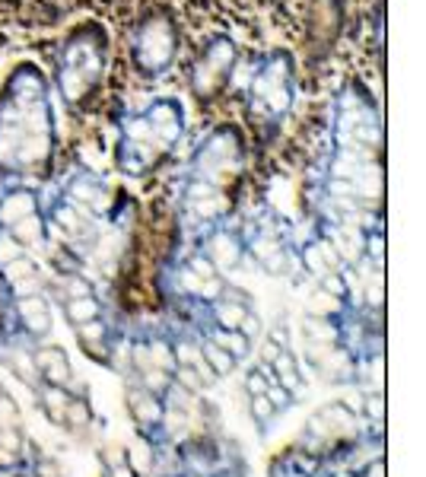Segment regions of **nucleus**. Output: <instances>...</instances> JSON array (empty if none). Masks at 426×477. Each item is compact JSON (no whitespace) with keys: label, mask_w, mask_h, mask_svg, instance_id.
<instances>
[{"label":"nucleus","mask_w":426,"mask_h":477,"mask_svg":"<svg viewBox=\"0 0 426 477\" xmlns=\"http://www.w3.org/2000/svg\"><path fill=\"white\" fill-rule=\"evenodd\" d=\"M54 102L35 64H19L0 95V169L29 175L48 165L54 153Z\"/></svg>","instance_id":"f257e3e1"},{"label":"nucleus","mask_w":426,"mask_h":477,"mask_svg":"<svg viewBox=\"0 0 426 477\" xmlns=\"http://www.w3.org/2000/svg\"><path fill=\"white\" fill-rule=\"evenodd\" d=\"M242 159V137L232 127H216L197 143L182 188V213L191 226L210 229L226 216L229 191L239 182Z\"/></svg>","instance_id":"f03ea898"},{"label":"nucleus","mask_w":426,"mask_h":477,"mask_svg":"<svg viewBox=\"0 0 426 477\" xmlns=\"http://www.w3.org/2000/svg\"><path fill=\"white\" fill-rule=\"evenodd\" d=\"M184 134V108L175 99H153L140 112H127L118 124L114 159L127 178L153 172Z\"/></svg>","instance_id":"7ed1b4c3"},{"label":"nucleus","mask_w":426,"mask_h":477,"mask_svg":"<svg viewBox=\"0 0 426 477\" xmlns=\"http://www.w3.org/2000/svg\"><path fill=\"white\" fill-rule=\"evenodd\" d=\"M108 61V42L99 25H83L64 42L61 57H57V89L61 99L70 105H80L93 95L105 73Z\"/></svg>","instance_id":"20e7f679"},{"label":"nucleus","mask_w":426,"mask_h":477,"mask_svg":"<svg viewBox=\"0 0 426 477\" xmlns=\"http://www.w3.org/2000/svg\"><path fill=\"white\" fill-rule=\"evenodd\" d=\"M292 99H296L292 57L286 51H273L258 64L252 83H248V112L261 124H280L290 114Z\"/></svg>","instance_id":"39448f33"},{"label":"nucleus","mask_w":426,"mask_h":477,"mask_svg":"<svg viewBox=\"0 0 426 477\" xmlns=\"http://www.w3.org/2000/svg\"><path fill=\"white\" fill-rule=\"evenodd\" d=\"M0 232H6L16 245L32 248L45 239V213L38 207V194L25 184H13L0 194Z\"/></svg>","instance_id":"423d86ee"},{"label":"nucleus","mask_w":426,"mask_h":477,"mask_svg":"<svg viewBox=\"0 0 426 477\" xmlns=\"http://www.w3.org/2000/svg\"><path fill=\"white\" fill-rule=\"evenodd\" d=\"M131 51H134L137 70H143L146 76H156L162 70H169L178 54V32L172 25V19L162 16V13L143 19L137 25V32H134Z\"/></svg>","instance_id":"0eeeda50"},{"label":"nucleus","mask_w":426,"mask_h":477,"mask_svg":"<svg viewBox=\"0 0 426 477\" xmlns=\"http://www.w3.org/2000/svg\"><path fill=\"white\" fill-rule=\"evenodd\" d=\"M232 67H235L232 38H213V42L201 51V57H197V64H194V76H191L194 93L201 95V99L220 93V86L226 83V76L232 73Z\"/></svg>","instance_id":"6e6552de"},{"label":"nucleus","mask_w":426,"mask_h":477,"mask_svg":"<svg viewBox=\"0 0 426 477\" xmlns=\"http://www.w3.org/2000/svg\"><path fill=\"white\" fill-rule=\"evenodd\" d=\"M13 315H16L19 328H23L29 337H35V341L48 337L51 328H54L51 302H48V296H45L42 290L29 293V296H16V299H13Z\"/></svg>","instance_id":"1a4fd4ad"},{"label":"nucleus","mask_w":426,"mask_h":477,"mask_svg":"<svg viewBox=\"0 0 426 477\" xmlns=\"http://www.w3.org/2000/svg\"><path fill=\"white\" fill-rule=\"evenodd\" d=\"M203 254H207V258L216 264V271H229V267H235L242 261V254H245L242 232H239V229H223L220 223H216V226H210Z\"/></svg>","instance_id":"9d476101"},{"label":"nucleus","mask_w":426,"mask_h":477,"mask_svg":"<svg viewBox=\"0 0 426 477\" xmlns=\"http://www.w3.org/2000/svg\"><path fill=\"white\" fill-rule=\"evenodd\" d=\"M32 360H35L42 382H48V385H64L67 391L73 388V382H76L73 379V366H70L67 353H64L61 347H54V343L35 347L32 350Z\"/></svg>","instance_id":"9b49d317"},{"label":"nucleus","mask_w":426,"mask_h":477,"mask_svg":"<svg viewBox=\"0 0 426 477\" xmlns=\"http://www.w3.org/2000/svg\"><path fill=\"white\" fill-rule=\"evenodd\" d=\"M124 404H127V413L134 417V423L143 426V430H156L159 423H162V398H156V394H150L146 388H140L137 382H131L124 391Z\"/></svg>","instance_id":"f8f14e48"},{"label":"nucleus","mask_w":426,"mask_h":477,"mask_svg":"<svg viewBox=\"0 0 426 477\" xmlns=\"http://www.w3.org/2000/svg\"><path fill=\"white\" fill-rule=\"evenodd\" d=\"M318 417H321V423L328 426V436L334 439V442H356L360 439V420L356 413H350L347 407L337 401V404H324L321 411H315Z\"/></svg>","instance_id":"ddd939ff"},{"label":"nucleus","mask_w":426,"mask_h":477,"mask_svg":"<svg viewBox=\"0 0 426 477\" xmlns=\"http://www.w3.org/2000/svg\"><path fill=\"white\" fill-rule=\"evenodd\" d=\"M35 398H38V407H42L45 417H48L54 426H64V407H67V401H70L67 388L42 382V385L35 388Z\"/></svg>","instance_id":"4468645a"},{"label":"nucleus","mask_w":426,"mask_h":477,"mask_svg":"<svg viewBox=\"0 0 426 477\" xmlns=\"http://www.w3.org/2000/svg\"><path fill=\"white\" fill-rule=\"evenodd\" d=\"M6 366H10V372L16 375L25 388H32V391L42 385V375H38V366H35V360H32V350L10 347L6 350Z\"/></svg>","instance_id":"2eb2a0df"},{"label":"nucleus","mask_w":426,"mask_h":477,"mask_svg":"<svg viewBox=\"0 0 426 477\" xmlns=\"http://www.w3.org/2000/svg\"><path fill=\"white\" fill-rule=\"evenodd\" d=\"M93 407H89L86 394H70L67 407H64V430L73 432V436H83L86 430H93Z\"/></svg>","instance_id":"dca6fc26"},{"label":"nucleus","mask_w":426,"mask_h":477,"mask_svg":"<svg viewBox=\"0 0 426 477\" xmlns=\"http://www.w3.org/2000/svg\"><path fill=\"white\" fill-rule=\"evenodd\" d=\"M271 375H273L277 385L286 388V391H292V394L302 391V372H299V363H296V356H292L290 347L271 363Z\"/></svg>","instance_id":"f3484780"},{"label":"nucleus","mask_w":426,"mask_h":477,"mask_svg":"<svg viewBox=\"0 0 426 477\" xmlns=\"http://www.w3.org/2000/svg\"><path fill=\"white\" fill-rule=\"evenodd\" d=\"M64 315H67V322L76 328V324H83V322H93V318L105 315V309H102L95 293H86V296L64 299Z\"/></svg>","instance_id":"a211bd4d"},{"label":"nucleus","mask_w":426,"mask_h":477,"mask_svg":"<svg viewBox=\"0 0 426 477\" xmlns=\"http://www.w3.org/2000/svg\"><path fill=\"white\" fill-rule=\"evenodd\" d=\"M124 455H127V464H131L134 471H137V477H146L156 471V449H153V442L146 436H137L131 445H124Z\"/></svg>","instance_id":"6ab92c4d"},{"label":"nucleus","mask_w":426,"mask_h":477,"mask_svg":"<svg viewBox=\"0 0 426 477\" xmlns=\"http://www.w3.org/2000/svg\"><path fill=\"white\" fill-rule=\"evenodd\" d=\"M201 356H203V363H207V366L220 375V379H223V375H232V369L239 366V360H235L229 350H223L213 337H207V341L201 343Z\"/></svg>","instance_id":"aec40b11"},{"label":"nucleus","mask_w":426,"mask_h":477,"mask_svg":"<svg viewBox=\"0 0 426 477\" xmlns=\"http://www.w3.org/2000/svg\"><path fill=\"white\" fill-rule=\"evenodd\" d=\"M210 337H213L216 343H220L223 350H229V353L235 356V360H245L248 353H252V341H248L242 331H220V328H210Z\"/></svg>","instance_id":"412c9836"},{"label":"nucleus","mask_w":426,"mask_h":477,"mask_svg":"<svg viewBox=\"0 0 426 477\" xmlns=\"http://www.w3.org/2000/svg\"><path fill=\"white\" fill-rule=\"evenodd\" d=\"M137 385L146 388L150 394H156V398H165V391L172 388V372H165V369H156V366L140 369V372H137Z\"/></svg>","instance_id":"4be33fe9"},{"label":"nucleus","mask_w":426,"mask_h":477,"mask_svg":"<svg viewBox=\"0 0 426 477\" xmlns=\"http://www.w3.org/2000/svg\"><path fill=\"white\" fill-rule=\"evenodd\" d=\"M0 449L13 458H23L25 452V432L23 426H0Z\"/></svg>","instance_id":"5701e85b"},{"label":"nucleus","mask_w":426,"mask_h":477,"mask_svg":"<svg viewBox=\"0 0 426 477\" xmlns=\"http://www.w3.org/2000/svg\"><path fill=\"white\" fill-rule=\"evenodd\" d=\"M273 382V375H271V366H254L252 372L245 375V382H242V388H245V394L248 398H254V394H264L267 391V385Z\"/></svg>","instance_id":"b1692460"},{"label":"nucleus","mask_w":426,"mask_h":477,"mask_svg":"<svg viewBox=\"0 0 426 477\" xmlns=\"http://www.w3.org/2000/svg\"><path fill=\"white\" fill-rule=\"evenodd\" d=\"M248 413H252V420L264 430V426H271V420L277 417V407L267 401V394H254V398H248Z\"/></svg>","instance_id":"393cba45"},{"label":"nucleus","mask_w":426,"mask_h":477,"mask_svg":"<svg viewBox=\"0 0 426 477\" xmlns=\"http://www.w3.org/2000/svg\"><path fill=\"white\" fill-rule=\"evenodd\" d=\"M0 426H23V407L10 391H0Z\"/></svg>","instance_id":"a878e982"},{"label":"nucleus","mask_w":426,"mask_h":477,"mask_svg":"<svg viewBox=\"0 0 426 477\" xmlns=\"http://www.w3.org/2000/svg\"><path fill=\"white\" fill-rule=\"evenodd\" d=\"M172 382H175V385H182L184 391H191V394H201L203 391V382H201V375L194 372V366H175V369H172Z\"/></svg>","instance_id":"bb28decb"},{"label":"nucleus","mask_w":426,"mask_h":477,"mask_svg":"<svg viewBox=\"0 0 426 477\" xmlns=\"http://www.w3.org/2000/svg\"><path fill=\"white\" fill-rule=\"evenodd\" d=\"M362 417L372 420V423H385V398H381V391H372L362 398Z\"/></svg>","instance_id":"cd10ccee"},{"label":"nucleus","mask_w":426,"mask_h":477,"mask_svg":"<svg viewBox=\"0 0 426 477\" xmlns=\"http://www.w3.org/2000/svg\"><path fill=\"white\" fill-rule=\"evenodd\" d=\"M264 394H267V401H271V404L277 407V413H280V411H286V407L292 404V398H296V394L286 391V388H283V385H277V382H271Z\"/></svg>","instance_id":"c85d7f7f"},{"label":"nucleus","mask_w":426,"mask_h":477,"mask_svg":"<svg viewBox=\"0 0 426 477\" xmlns=\"http://www.w3.org/2000/svg\"><path fill=\"white\" fill-rule=\"evenodd\" d=\"M32 477H64V474H61V464H57L54 458H35Z\"/></svg>","instance_id":"c756f323"},{"label":"nucleus","mask_w":426,"mask_h":477,"mask_svg":"<svg viewBox=\"0 0 426 477\" xmlns=\"http://www.w3.org/2000/svg\"><path fill=\"white\" fill-rule=\"evenodd\" d=\"M283 350H286L283 343H277L273 337H264V343H261V366H271V363L277 360Z\"/></svg>","instance_id":"7c9ffc66"},{"label":"nucleus","mask_w":426,"mask_h":477,"mask_svg":"<svg viewBox=\"0 0 426 477\" xmlns=\"http://www.w3.org/2000/svg\"><path fill=\"white\" fill-rule=\"evenodd\" d=\"M124 461H127L124 445H105V449H102V464H105V471L114 468V464H124Z\"/></svg>","instance_id":"2f4dec72"},{"label":"nucleus","mask_w":426,"mask_h":477,"mask_svg":"<svg viewBox=\"0 0 426 477\" xmlns=\"http://www.w3.org/2000/svg\"><path fill=\"white\" fill-rule=\"evenodd\" d=\"M239 331H242V334H245L248 337V341H258V337H261V318L258 315H254V312H248V315L245 318H242V324H239Z\"/></svg>","instance_id":"473e14b6"},{"label":"nucleus","mask_w":426,"mask_h":477,"mask_svg":"<svg viewBox=\"0 0 426 477\" xmlns=\"http://www.w3.org/2000/svg\"><path fill=\"white\" fill-rule=\"evenodd\" d=\"M362 477H385V461H381V455H379V458H372V461L366 464Z\"/></svg>","instance_id":"72a5a7b5"},{"label":"nucleus","mask_w":426,"mask_h":477,"mask_svg":"<svg viewBox=\"0 0 426 477\" xmlns=\"http://www.w3.org/2000/svg\"><path fill=\"white\" fill-rule=\"evenodd\" d=\"M105 474H108V477H137V471H134L131 464L124 461V464H114V468H108Z\"/></svg>","instance_id":"f704fd0d"},{"label":"nucleus","mask_w":426,"mask_h":477,"mask_svg":"<svg viewBox=\"0 0 426 477\" xmlns=\"http://www.w3.org/2000/svg\"><path fill=\"white\" fill-rule=\"evenodd\" d=\"M16 464H19V458L6 455V452H4V449H0V471H4V468H16Z\"/></svg>","instance_id":"c9c22d12"},{"label":"nucleus","mask_w":426,"mask_h":477,"mask_svg":"<svg viewBox=\"0 0 426 477\" xmlns=\"http://www.w3.org/2000/svg\"><path fill=\"white\" fill-rule=\"evenodd\" d=\"M182 477H207V474H201V471H191V468H188Z\"/></svg>","instance_id":"e433bc0d"},{"label":"nucleus","mask_w":426,"mask_h":477,"mask_svg":"<svg viewBox=\"0 0 426 477\" xmlns=\"http://www.w3.org/2000/svg\"><path fill=\"white\" fill-rule=\"evenodd\" d=\"M334 477H356V474H350V471H343V474H341V471H337Z\"/></svg>","instance_id":"4c0bfd02"},{"label":"nucleus","mask_w":426,"mask_h":477,"mask_svg":"<svg viewBox=\"0 0 426 477\" xmlns=\"http://www.w3.org/2000/svg\"><path fill=\"white\" fill-rule=\"evenodd\" d=\"M0 391H4V385H0Z\"/></svg>","instance_id":"58836bf2"}]
</instances>
